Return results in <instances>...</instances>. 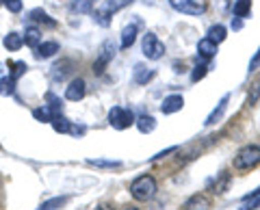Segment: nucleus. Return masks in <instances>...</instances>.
<instances>
[{"label": "nucleus", "instance_id": "a878e982", "mask_svg": "<svg viewBox=\"0 0 260 210\" xmlns=\"http://www.w3.org/2000/svg\"><path fill=\"white\" fill-rule=\"evenodd\" d=\"M50 124H52V128H54V132H59V134H68L70 128H72V122H68V119H65L63 115H56Z\"/></svg>", "mask_w": 260, "mask_h": 210}, {"label": "nucleus", "instance_id": "f3484780", "mask_svg": "<svg viewBox=\"0 0 260 210\" xmlns=\"http://www.w3.org/2000/svg\"><path fill=\"white\" fill-rule=\"evenodd\" d=\"M3 46H5L9 52H15V50H20V48L24 46V39H22L20 33H9V35H5Z\"/></svg>", "mask_w": 260, "mask_h": 210}, {"label": "nucleus", "instance_id": "39448f33", "mask_svg": "<svg viewBox=\"0 0 260 210\" xmlns=\"http://www.w3.org/2000/svg\"><path fill=\"white\" fill-rule=\"evenodd\" d=\"M115 44H113V39H107L102 46H100V50H98V59H95V63H93V74H98L100 76L102 72H104V67L109 65V63L113 61V56H115Z\"/></svg>", "mask_w": 260, "mask_h": 210}, {"label": "nucleus", "instance_id": "58836bf2", "mask_svg": "<svg viewBox=\"0 0 260 210\" xmlns=\"http://www.w3.org/2000/svg\"><path fill=\"white\" fill-rule=\"evenodd\" d=\"M0 5H3V0H0Z\"/></svg>", "mask_w": 260, "mask_h": 210}, {"label": "nucleus", "instance_id": "aec40b11", "mask_svg": "<svg viewBox=\"0 0 260 210\" xmlns=\"http://www.w3.org/2000/svg\"><path fill=\"white\" fill-rule=\"evenodd\" d=\"M135 126L139 128V132L148 134V132H152L154 128H156V119L150 117V115H141V117H137V119H135Z\"/></svg>", "mask_w": 260, "mask_h": 210}, {"label": "nucleus", "instance_id": "5701e85b", "mask_svg": "<svg viewBox=\"0 0 260 210\" xmlns=\"http://www.w3.org/2000/svg\"><path fill=\"white\" fill-rule=\"evenodd\" d=\"M32 117H35L37 122L50 124V122H52V119H54L56 115H54V113H52V111H50V109H48L46 104H44V107H39V109H35V111H32Z\"/></svg>", "mask_w": 260, "mask_h": 210}, {"label": "nucleus", "instance_id": "0eeeda50", "mask_svg": "<svg viewBox=\"0 0 260 210\" xmlns=\"http://www.w3.org/2000/svg\"><path fill=\"white\" fill-rule=\"evenodd\" d=\"M169 5H172L176 11H182V13H189V15H202L206 11V7L195 3V0H169Z\"/></svg>", "mask_w": 260, "mask_h": 210}, {"label": "nucleus", "instance_id": "e433bc0d", "mask_svg": "<svg viewBox=\"0 0 260 210\" xmlns=\"http://www.w3.org/2000/svg\"><path fill=\"white\" fill-rule=\"evenodd\" d=\"M95 210H115V208H113V206H109V204H100V206H98Z\"/></svg>", "mask_w": 260, "mask_h": 210}, {"label": "nucleus", "instance_id": "c756f323", "mask_svg": "<svg viewBox=\"0 0 260 210\" xmlns=\"http://www.w3.org/2000/svg\"><path fill=\"white\" fill-rule=\"evenodd\" d=\"M65 201H68V197H54V199H48V201H44V204L39 206V210H56V208H61Z\"/></svg>", "mask_w": 260, "mask_h": 210}, {"label": "nucleus", "instance_id": "2eb2a0df", "mask_svg": "<svg viewBox=\"0 0 260 210\" xmlns=\"http://www.w3.org/2000/svg\"><path fill=\"white\" fill-rule=\"evenodd\" d=\"M70 72H72V61H61V63H56V65L52 67V80L61 83V80L68 78Z\"/></svg>", "mask_w": 260, "mask_h": 210}, {"label": "nucleus", "instance_id": "20e7f679", "mask_svg": "<svg viewBox=\"0 0 260 210\" xmlns=\"http://www.w3.org/2000/svg\"><path fill=\"white\" fill-rule=\"evenodd\" d=\"M141 50H143V54L148 56L150 61H158L160 56L165 54V44H162L154 33H148V35H143Z\"/></svg>", "mask_w": 260, "mask_h": 210}, {"label": "nucleus", "instance_id": "c9c22d12", "mask_svg": "<svg viewBox=\"0 0 260 210\" xmlns=\"http://www.w3.org/2000/svg\"><path fill=\"white\" fill-rule=\"evenodd\" d=\"M241 26H243V22H241V18H237V20H232V28H234V30H241Z\"/></svg>", "mask_w": 260, "mask_h": 210}, {"label": "nucleus", "instance_id": "f8f14e48", "mask_svg": "<svg viewBox=\"0 0 260 210\" xmlns=\"http://www.w3.org/2000/svg\"><path fill=\"white\" fill-rule=\"evenodd\" d=\"M56 52H59V44L56 42H44V44H39L35 48L37 59H50V56H54Z\"/></svg>", "mask_w": 260, "mask_h": 210}, {"label": "nucleus", "instance_id": "7ed1b4c3", "mask_svg": "<svg viewBox=\"0 0 260 210\" xmlns=\"http://www.w3.org/2000/svg\"><path fill=\"white\" fill-rule=\"evenodd\" d=\"M135 113L130 109H124V107H113L109 111V124L115 128V130H126L135 124Z\"/></svg>", "mask_w": 260, "mask_h": 210}, {"label": "nucleus", "instance_id": "ddd939ff", "mask_svg": "<svg viewBox=\"0 0 260 210\" xmlns=\"http://www.w3.org/2000/svg\"><path fill=\"white\" fill-rule=\"evenodd\" d=\"M198 54L202 56V59H213V56L217 54V44L210 42L208 37L200 39V44H198Z\"/></svg>", "mask_w": 260, "mask_h": 210}, {"label": "nucleus", "instance_id": "f03ea898", "mask_svg": "<svg viewBox=\"0 0 260 210\" xmlns=\"http://www.w3.org/2000/svg\"><path fill=\"white\" fill-rule=\"evenodd\" d=\"M234 169H254L256 165H260V145H245V148H241L237 152V156L232 160Z\"/></svg>", "mask_w": 260, "mask_h": 210}, {"label": "nucleus", "instance_id": "412c9836", "mask_svg": "<svg viewBox=\"0 0 260 210\" xmlns=\"http://www.w3.org/2000/svg\"><path fill=\"white\" fill-rule=\"evenodd\" d=\"M225 33H228L225 26H221V24H215V26H210V28H208V39L219 46L221 42H225V37H228Z\"/></svg>", "mask_w": 260, "mask_h": 210}, {"label": "nucleus", "instance_id": "dca6fc26", "mask_svg": "<svg viewBox=\"0 0 260 210\" xmlns=\"http://www.w3.org/2000/svg\"><path fill=\"white\" fill-rule=\"evenodd\" d=\"M154 78V69H148L145 65H135V83L137 85H148L150 80Z\"/></svg>", "mask_w": 260, "mask_h": 210}, {"label": "nucleus", "instance_id": "9d476101", "mask_svg": "<svg viewBox=\"0 0 260 210\" xmlns=\"http://www.w3.org/2000/svg\"><path fill=\"white\" fill-rule=\"evenodd\" d=\"M184 210H210V199L206 197V195H193V197H189L184 201V206H182Z\"/></svg>", "mask_w": 260, "mask_h": 210}, {"label": "nucleus", "instance_id": "4be33fe9", "mask_svg": "<svg viewBox=\"0 0 260 210\" xmlns=\"http://www.w3.org/2000/svg\"><path fill=\"white\" fill-rule=\"evenodd\" d=\"M232 11L237 18H247L251 13V0H234V7Z\"/></svg>", "mask_w": 260, "mask_h": 210}, {"label": "nucleus", "instance_id": "72a5a7b5", "mask_svg": "<svg viewBox=\"0 0 260 210\" xmlns=\"http://www.w3.org/2000/svg\"><path fill=\"white\" fill-rule=\"evenodd\" d=\"M260 65V48H258V52H256V56L251 59V63H249V72H254L256 67Z\"/></svg>", "mask_w": 260, "mask_h": 210}, {"label": "nucleus", "instance_id": "bb28decb", "mask_svg": "<svg viewBox=\"0 0 260 210\" xmlns=\"http://www.w3.org/2000/svg\"><path fill=\"white\" fill-rule=\"evenodd\" d=\"M46 102H48L46 107L50 109L54 115H61V111H63V102H61V98H56L52 91H48V93H46Z\"/></svg>", "mask_w": 260, "mask_h": 210}, {"label": "nucleus", "instance_id": "6ab92c4d", "mask_svg": "<svg viewBox=\"0 0 260 210\" xmlns=\"http://www.w3.org/2000/svg\"><path fill=\"white\" fill-rule=\"evenodd\" d=\"M135 0H107V3L102 5V9L107 11L109 15H113V13H117V11H121V9H126V7H130Z\"/></svg>", "mask_w": 260, "mask_h": 210}, {"label": "nucleus", "instance_id": "1a4fd4ad", "mask_svg": "<svg viewBox=\"0 0 260 210\" xmlns=\"http://www.w3.org/2000/svg\"><path fill=\"white\" fill-rule=\"evenodd\" d=\"M24 44L30 46V48H37L39 44H42V28L35 26V24H30V26H26V30H24Z\"/></svg>", "mask_w": 260, "mask_h": 210}, {"label": "nucleus", "instance_id": "9b49d317", "mask_svg": "<svg viewBox=\"0 0 260 210\" xmlns=\"http://www.w3.org/2000/svg\"><path fill=\"white\" fill-rule=\"evenodd\" d=\"M137 33H139L137 24H128V26H124V30H121V44H119V46H121V50H128V48L135 44Z\"/></svg>", "mask_w": 260, "mask_h": 210}, {"label": "nucleus", "instance_id": "4c0bfd02", "mask_svg": "<svg viewBox=\"0 0 260 210\" xmlns=\"http://www.w3.org/2000/svg\"><path fill=\"white\" fill-rule=\"evenodd\" d=\"M128 210H135V208H128Z\"/></svg>", "mask_w": 260, "mask_h": 210}, {"label": "nucleus", "instance_id": "cd10ccee", "mask_svg": "<svg viewBox=\"0 0 260 210\" xmlns=\"http://www.w3.org/2000/svg\"><path fill=\"white\" fill-rule=\"evenodd\" d=\"M15 83H18V80H13L11 76L0 78V95H13L15 93Z\"/></svg>", "mask_w": 260, "mask_h": 210}, {"label": "nucleus", "instance_id": "b1692460", "mask_svg": "<svg viewBox=\"0 0 260 210\" xmlns=\"http://www.w3.org/2000/svg\"><path fill=\"white\" fill-rule=\"evenodd\" d=\"M70 11H72V13H78V15H83V13H91V11H93L91 0H74V3L70 5Z\"/></svg>", "mask_w": 260, "mask_h": 210}, {"label": "nucleus", "instance_id": "7c9ffc66", "mask_svg": "<svg viewBox=\"0 0 260 210\" xmlns=\"http://www.w3.org/2000/svg\"><path fill=\"white\" fill-rule=\"evenodd\" d=\"M87 165H91V167H107V169H113V167H121L119 160H87Z\"/></svg>", "mask_w": 260, "mask_h": 210}, {"label": "nucleus", "instance_id": "c85d7f7f", "mask_svg": "<svg viewBox=\"0 0 260 210\" xmlns=\"http://www.w3.org/2000/svg\"><path fill=\"white\" fill-rule=\"evenodd\" d=\"M11 67H13V69H11V74H9V76H11L13 80H18L22 74H26V69H28V65H26L24 61H15V63H11Z\"/></svg>", "mask_w": 260, "mask_h": 210}, {"label": "nucleus", "instance_id": "f704fd0d", "mask_svg": "<svg viewBox=\"0 0 260 210\" xmlns=\"http://www.w3.org/2000/svg\"><path fill=\"white\" fill-rule=\"evenodd\" d=\"M258 95H260V85H256V91H254V95H249V104H254V102L258 100Z\"/></svg>", "mask_w": 260, "mask_h": 210}, {"label": "nucleus", "instance_id": "423d86ee", "mask_svg": "<svg viewBox=\"0 0 260 210\" xmlns=\"http://www.w3.org/2000/svg\"><path fill=\"white\" fill-rule=\"evenodd\" d=\"M85 93H87L85 78H74L68 87H65V100H70V102H80L85 98Z\"/></svg>", "mask_w": 260, "mask_h": 210}, {"label": "nucleus", "instance_id": "393cba45", "mask_svg": "<svg viewBox=\"0 0 260 210\" xmlns=\"http://www.w3.org/2000/svg\"><path fill=\"white\" fill-rule=\"evenodd\" d=\"M260 206V189L258 191H251L249 195L243 197V208L241 210H254Z\"/></svg>", "mask_w": 260, "mask_h": 210}, {"label": "nucleus", "instance_id": "4468645a", "mask_svg": "<svg viewBox=\"0 0 260 210\" xmlns=\"http://www.w3.org/2000/svg\"><path fill=\"white\" fill-rule=\"evenodd\" d=\"M228 100H230V95H223V98H221V102H219V107L213 111V113H210V115L206 117V126H213V124H217L219 122V119H221L223 117V113H225V109H228Z\"/></svg>", "mask_w": 260, "mask_h": 210}, {"label": "nucleus", "instance_id": "a211bd4d", "mask_svg": "<svg viewBox=\"0 0 260 210\" xmlns=\"http://www.w3.org/2000/svg\"><path fill=\"white\" fill-rule=\"evenodd\" d=\"M28 18H30L32 22H37V24H46V26H50V28L56 26V22H54L44 9H32V11L28 13Z\"/></svg>", "mask_w": 260, "mask_h": 210}, {"label": "nucleus", "instance_id": "6e6552de", "mask_svg": "<svg viewBox=\"0 0 260 210\" xmlns=\"http://www.w3.org/2000/svg\"><path fill=\"white\" fill-rule=\"evenodd\" d=\"M182 107H184L182 95H167V98L162 100V104H160V111L165 113V115H174V113L182 111Z\"/></svg>", "mask_w": 260, "mask_h": 210}, {"label": "nucleus", "instance_id": "f257e3e1", "mask_svg": "<svg viewBox=\"0 0 260 210\" xmlns=\"http://www.w3.org/2000/svg\"><path fill=\"white\" fill-rule=\"evenodd\" d=\"M156 191H158V187H156V180H154L152 176H139L133 184H130V195H133L137 201L154 199Z\"/></svg>", "mask_w": 260, "mask_h": 210}, {"label": "nucleus", "instance_id": "473e14b6", "mask_svg": "<svg viewBox=\"0 0 260 210\" xmlns=\"http://www.w3.org/2000/svg\"><path fill=\"white\" fill-rule=\"evenodd\" d=\"M3 5H5L11 13H20V11H22V7H24L22 0H3Z\"/></svg>", "mask_w": 260, "mask_h": 210}, {"label": "nucleus", "instance_id": "2f4dec72", "mask_svg": "<svg viewBox=\"0 0 260 210\" xmlns=\"http://www.w3.org/2000/svg\"><path fill=\"white\" fill-rule=\"evenodd\" d=\"M206 74H208V65H204V63H202V65H195L193 74H191V80H193V83H198V80H202Z\"/></svg>", "mask_w": 260, "mask_h": 210}]
</instances>
